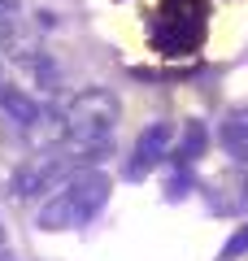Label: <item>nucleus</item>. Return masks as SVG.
Returning a JSON list of instances; mask_svg holds the SVG:
<instances>
[{
  "mask_svg": "<svg viewBox=\"0 0 248 261\" xmlns=\"http://www.w3.org/2000/svg\"><path fill=\"white\" fill-rule=\"evenodd\" d=\"M118 118H122V100L109 92V87H83L61 113V140L70 152H105L118 130Z\"/></svg>",
  "mask_w": 248,
  "mask_h": 261,
  "instance_id": "nucleus-1",
  "label": "nucleus"
},
{
  "mask_svg": "<svg viewBox=\"0 0 248 261\" xmlns=\"http://www.w3.org/2000/svg\"><path fill=\"white\" fill-rule=\"evenodd\" d=\"M109 174L105 170H74L57 192H48V200L39 205L35 226L39 231H74V226L92 222L109 200Z\"/></svg>",
  "mask_w": 248,
  "mask_h": 261,
  "instance_id": "nucleus-2",
  "label": "nucleus"
},
{
  "mask_svg": "<svg viewBox=\"0 0 248 261\" xmlns=\"http://www.w3.org/2000/svg\"><path fill=\"white\" fill-rule=\"evenodd\" d=\"M201 18H205L201 0H170L161 9V18H157V27H153V44L161 53H170V57L196 48L201 44V27H205Z\"/></svg>",
  "mask_w": 248,
  "mask_h": 261,
  "instance_id": "nucleus-3",
  "label": "nucleus"
},
{
  "mask_svg": "<svg viewBox=\"0 0 248 261\" xmlns=\"http://www.w3.org/2000/svg\"><path fill=\"white\" fill-rule=\"evenodd\" d=\"M70 174H74L70 157H61V152H35V157H27L18 166L13 187H18V196H44V192H57Z\"/></svg>",
  "mask_w": 248,
  "mask_h": 261,
  "instance_id": "nucleus-4",
  "label": "nucleus"
},
{
  "mask_svg": "<svg viewBox=\"0 0 248 261\" xmlns=\"http://www.w3.org/2000/svg\"><path fill=\"white\" fill-rule=\"evenodd\" d=\"M170 144H175V126H170V122H153V126H144V130H139V140H135V148H131L127 174L139 178V174H148L153 166H161V161L170 157Z\"/></svg>",
  "mask_w": 248,
  "mask_h": 261,
  "instance_id": "nucleus-5",
  "label": "nucleus"
},
{
  "mask_svg": "<svg viewBox=\"0 0 248 261\" xmlns=\"http://www.w3.org/2000/svg\"><path fill=\"white\" fill-rule=\"evenodd\" d=\"M218 144L227 148V157H231V161L248 166V113H239V118H227V122H222Z\"/></svg>",
  "mask_w": 248,
  "mask_h": 261,
  "instance_id": "nucleus-6",
  "label": "nucleus"
},
{
  "mask_svg": "<svg viewBox=\"0 0 248 261\" xmlns=\"http://www.w3.org/2000/svg\"><path fill=\"white\" fill-rule=\"evenodd\" d=\"M205 140H209V135H205V126H201V122H187L183 140H179V152H175V161H179V166H192V161L205 152Z\"/></svg>",
  "mask_w": 248,
  "mask_h": 261,
  "instance_id": "nucleus-7",
  "label": "nucleus"
},
{
  "mask_svg": "<svg viewBox=\"0 0 248 261\" xmlns=\"http://www.w3.org/2000/svg\"><path fill=\"white\" fill-rule=\"evenodd\" d=\"M244 252H248V222H244V226H239V231H235V235L227 240L222 257H244Z\"/></svg>",
  "mask_w": 248,
  "mask_h": 261,
  "instance_id": "nucleus-8",
  "label": "nucleus"
},
{
  "mask_svg": "<svg viewBox=\"0 0 248 261\" xmlns=\"http://www.w3.org/2000/svg\"><path fill=\"white\" fill-rule=\"evenodd\" d=\"M13 39V13H0V48Z\"/></svg>",
  "mask_w": 248,
  "mask_h": 261,
  "instance_id": "nucleus-9",
  "label": "nucleus"
},
{
  "mask_svg": "<svg viewBox=\"0 0 248 261\" xmlns=\"http://www.w3.org/2000/svg\"><path fill=\"white\" fill-rule=\"evenodd\" d=\"M0 13H18V0H0Z\"/></svg>",
  "mask_w": 248,
  "mask_h": 261,
  "instance_id": "nucleus-10",
  "label": "nucleus"
}]
</instances>
